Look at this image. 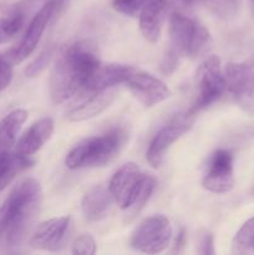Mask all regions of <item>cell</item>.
Returning <instances> with one entry per match:
<instances>
[{"label": "cell", "instance_id": "1", "mask_svg": "<svg viewBox=\"0 0 254 255\" xmlns=\"http://www.w3.org/2000/svg\"><path fill=\"white\" fill-rule=\"evenodd\" d=\"M95 45L80 40L62 47L56 56L50 75V97L55 104H62L85 89L87 80L100 64Z\"/></svg>", "mask_w": 254, "mask_h": 255}, {"label": "cell", "instance_id": "2", "mask_svg": "<svg viewBox=\"0 0 254 255\" xmlns=\"http://www.w3.org/2000/svg\"><path fill=\"white\" fill-rule=\"evenodd\" d=\"M41 199V187L34 178H26L14 187L0 206V236L6 234L7 243L16 246L25 237Z\"/></svg>", "mask_w": 254, "mask_h": 255}, {"label": "cell", "instance_id": "3", "mask_svg": "<svg viewBox=\"0 0 254 255\" xmlns=\"http://www.w3.org/2000/svg\"><path fill=\"white\" fill-rule=\"evenodd\" d=\"M126 138V132L122 128H114L101 136L87 137L67 153L65 163L70 169L106 166L120 153Z\"/></svg>", "mask_w": 254, "mask_h": 255}, {"label": "cell", "instance_id": "4", "mask_svg": "<svg viewBox=\"0 0 254 255\" xmlns=\"http://www.w3.org/2000/svg\"><path fill=\"white\" fill-rule=\"evenodd\" d=\"M169 47L181 57H197L208 54L213 45L209 30L198 20L173 12L169 17Z\"/></svg>", "mask_w": 254, "mask_h": 255}, {"label": "cell", "instance_id": "5", "mask_svg": "<svg viewBox=\"0 0 254 255\" xmlns=\"http://www.w3.org/2000/svg\"><path fill=\"white\" fill-rule=\"evenodd\" d=\"M196 86V99L189 111L187 112L191 116H196L202 110L218 101L227 90L226 77L219 57L211 56L199 65L197 70Z\"/></svg>", "mask_w": 254, "mask_h": 255}, {"label": "cell", "instance_id": "6", "mask_svg": "<svg viewBox=\"0 0 254 255\" xmlns=\"http://www.w3.org/2000/svg\"><path fill=\"white\" fill-rule=\"evenodd\" d=\"M172 238V224L164 216H152L144 219L132 234L131 246L146 254H157L167 248Z\"/></svg>", "mask_w": 254, "mask_h": 255}, {"label": "cell", "instance_id": "7", "mask_svg": "<svg viewBox=\"0 0 254 255\" xmlns=\"http://www.w3.org/2000/svg\"><path fill=\"white\" fill-rule=\"evenodd\" d=\"M227 91L237 104L254 114V57L243 62H231L223 70Z\"/></svg>", "mask_w": 254, "mask_h": 255}, {"label": "cell", "instance_id": "8", "mask_svg": "<svg viewBox=\"0 0 254 255\" xmlns=\"http://www.w3.org/2000/svg\"><path fill=\"white\" fill-rule=\"evenodd\" d=\"M192 125H193V116L186 114L178 115L168 125L162 127L153 137L147 149L146 157L149 166L158 168L163 162L169 147L178 141L184 133H187L192 128Z\"/></svg>", "mask_w": 254, "mask_h": 255}, {"label": "cell", "instance_id": "9", "mask_svg": "<svg viewBox=\"0 0 254 255\" xmlns=\"http://www.w3.org/2000/svg\"><path fill=\"white\" fill-rule=\"evenodd\" d=\"M234 158L227 149H217L208 162L203 187L212 193H227L234 187Z\"/></svg>", "mask_w": 254, "mask_h": 255}, {"label": "cell", "instance_id": "10", "mask_svg": "<svg viewBox=\"0 0 254 255\" xmlns=\"http://www.w3.org/2000/svg\"><path fill=\"white\" fill-rule=\"evenodd\" d=\"M126 86L134 99L144 107H152L166 101L172 95L169 87L162 80L148 72L136 69L126 81Z\"/></svg>", "mask_w": 254, "mask_h": 255}, {"label": "cell", "instance_id": "11", "mask_svg": "<svg viewBox=\"0 0 254 255\" xmlns=\"http://www.w3.org/2000/svg\"><path fill=\"white\" fill-rule=\"evenodd\" d=\"M57 5H59V2L49 0V1L35 14V16L32 17L31 21H30L29 26H27L26 31H25L24 37H22V40L20 41V44L17 45L16 49L12 51L9 60H11L15 64H19V62L27 59V57L34 52L37 44H39L40 39H41L42 34H44L45 29H46L47 24H49V21L51 20V17L54 16L55 11H56Z\"/></svg>", "mask_w": 254, "mask_h": 255}, {"label": "cell", "instance_id": "12", "mask_svg": "<svg viewBox=\"0 0 254 255\" xmlns=\"http://www.w3.org/2000/svg\"><path fill=\"white\" fill-rule=\"evenodd\" d=\"M143 176L141 169L133 162L124 164L115 172L109 183V191L120 208L126 211L131 206Z\"/></svg>", "mask_w": 254, "mask_h": 255}, {"label": "cell", "instance_id": "13", "mask_svg": "<svg viewBox=\"0 0 254 255\" xmlns=\"http://www.w3.org/2000/svg\"><path fill=\"white\" fill-rule=\"evenodd\" d=\"M71 218L69 216L55 217L37 226L30 239V246L39 251L57 252L65 246L69 236Z\"/></svg>", "mask_w": 254, "mask_h": 255}, {"label": "cell", "instance_id": "14", "mask_svg": "<svg viewBox=\"0 0 254 255\" xmlns=\"http://www.w3.org/2000/svg\"><path fill=\"white\" fill-rule=\"evenodd\" d=\"M136 67L125 64H102L100 62L90 79L85 85L87 91H101V90L112 89L120 84H126L128 77L133 74Z\"/></svg>", "mask_w": 254, "mask_h": 255}, {"label": "cell", "instance_id": "15", "mask_svg": "<svg viewBox=\"0 0 254 255\" xmlns=\"http://www.w3.org/2000/svg\"><path fill=\"white\" fill-rule=\"evenodd\" d=\"M168 2L167 0H147L142 9L139 19V30L144 39L151 44L158 42L162 27L167 16Z\"/></svg>", "mask_w": 254, "mask_h": 255}, {"label": "cell", "instance_id": "16", "mask_svg": "<svg viewBox=\"0 0 254 255\" xmlns=\"http://www.w3.org/2000/svg\"><path fill=\"white\" fill-rule=\"evenodd\" d=\"M95 94L86 101L81 102L79 106L74 107L67 114V119L72 122L86 121V120L94 119L100 114L109 109L112 102L116 100L117 92L115 87L112 89L101 90V91H94Z\"/></svg>", "mask_w": 254, "mask_h": 255}, {"label": "cell", "instance_id": "17", "mask_svg": "<svg viewBox=\"0 0 254 255\" xmlns=\"http://www.w3.org/2000/svg\"><path fill=\"white\" fill-rule=\"evenodd\" d=\"M54 133V121L50 117L35 122L19 139L16 144V153L22 156H32L36 153Z\"/></svg>", "mask_w": 254, "mask_h": 255}, {"label": "cell", "instance_id": "18", "mask_svg": "<svg viewBox=\"0 0 254 255\" xmlns=\"http://www.w3.org/2000/svg\"><path fill=\"white\" fill-rule=\"evenodd\" d=\"M114 202L109 187L94 186L84 194L81 201V211L87 222H99L109 213Z\"/></svg>", "mask_w": 254, "mask_h": 255}, {"label": "cell", "instance_id": "19", "mask_svg": "<svg viewBox=\"0 0 254 255\" xmlns=\"http://www.w3.org/2000/svg\"><path fill=\"white\" fill-rule=\"evenodd\" d=\"M31 7V0H21L6 10L0 16V45L14 39L24 26L29 10Z\"/></svg>", "mask_w": 254, "mask_h": 255}, {"label": "cell", "instance_id": "20", "mask_svg": "<svg viewBox=\"0 0 254 255\" xmlns=\"http://www.w3.org/2000/svg\"><path fill=\"white\" fill-rule=\"evenodd\" d=\"M26 110L17 109L7 114L0 121V157L7 153L17 138L22 125L27 120Z\"/></svg>", "mask_w": 254, "mask_h": 255}, {"label": "cell", "instance_id": "21", "mask_svg": "<svg viewBox=\"0 0 254 255\" xmlns=\"http://www.w3.org/2000/svg\"><path fill=\"white\" fill-rule=\"evenodd\" d=\"M32 164L34 161L27 156L9 152L2 154L0 157V191L6 188L17 174L31 167Z\"/></svg>", "mask_w": 254, "mask_h": 255}, {"label": "cell", "instance_id": "22", "mask_svg": "<svg viewBox=\"0 0 254 255\" xmlns=\"http://www.w3.org/2000/svg\"><path fill=\"white\" fill-rule=\"evenodd\" d=\"M154 188H156V179L152 176L144 174L141 181V184H139L138 189H137V193L134 194L133 199H132L131 206L126 209L127 222L133 221L138 216L139 212L143 209V207L146 206V203L149 201L152 194H153Z\"/></svg>", "mask_w": 254, "mask_h": 255}, {"label": "cell", "instance_id": "23", "mask_svg": "<svg viewBox=\"0 0 254 255\" xmlns=\"http://www.w3.org/2000/svg\"><path fill=\"white\" fill-rule=\"evenodd\" d=\"M182 1L191 6L202 5L214 15L223 19L233 17L238 11V0H182Z\"/></svg>", "mask_w": 254, "mask_h": 255}, {"label": "cell", "instance_id": "24", "mask_svg": "<svg viewBox=\"0 0 254 255\" xmlns=\"http://www.w3.org/2000/svg\"><path fill=\"white\" fill-rule=\"evenodd\" d=\"M251 248H254V217L239 228L233 239L234 251L244 252Z\"/></svg>", "mask_w": 254, "mask_h": 255}, {"label": "cell", "instance_id": "25", "mask_svg": "<svg viewBox=\"0 0 254 255\" xmlns=\"http://www.w3.org/2000/svg\"><path fill=\"white\" fill-rule=\"evenodd\" d=\"M54 55V46H47L45 47L44 51L40 52L39 56L26 67L25 70V74H26L27 77H35L37 75L41 74L46 66L49 65L50 60H51V56Z\"/></svg>", "mask_w": 254, "mask_h": 255}, {"label": "cell", "instance_id": "26", "mask_svg": "<svg viewBox=\"0 0 254 255\" xmlns=\"http://www.w3.org/2000/svg\"><path fill=\"white\" fill-rule=\"evenodd\" d=\"M146 2L147 0H114L112 6L116 11L121 12L126 16L137 17L141 14Z\"/></svg>", "mask_w": 254, "mask_h": 255}, {"label": "cell", "instance_id": "27", "mask_svg": "<svg viewBox=\"0 0 254 255\" xmlns=\"http://www.w3.org/2000/svg\"><path fill=\"white\" fill-rule=\"evenodd\" d=\"M72 253L80 255H92L96 253V242L89 234L80 236L72 244Z\"/></svg>", "mask_w": 254, "mask_h": 255}, {"label": "cell", "instance_id": "28", "mask_svg": "<svg viewBox=\"0 0 254 255\" xmlns=\"http://www.w3.org/2000/svg\"><path fill=\"white\" fill-rule=\"evenodd\" d=\"M181 59L182 57L174 50L169 47L166 54H164V56L162 57L161 65H159V70H161L162 74L167 76V75H171L172 72H174V70L178 67L179 60Z\"/></svg>", "mask_w": 254, "mask_h": 255}, {"label": "cell", "instance_id": "29", "mask_svg": "<svg viewBox=\"0 0 254 255\" xmlns=\"http://www.w3.org/2000/svg\"><path fill=\"white\" fill-rule=\"evenodd\" d=\"M197 253L202 255H213L216 254L214 249V239L209 232H203L198 239V249Z\"/></svg>", "mask_w": 254, "mask_h": 255}, {"label": "cell", "instance_id": "30", "mask_svg": "<svg viewBox=\"0 0 254 255\" xmlns=\"http://www.w3.org/2000/svg\"><path fill=\"white\" fill-rule=\"evenodd\" d=\"M12 79V70L9 60L0 56V91L6 89Z\"/></svg>", "mask_w": 254, "mask_h": 255}, {"label": "cell", "instance_id": "31", "mask_svg": "<svg viewBox=\"0 0 254 255\" xmlns=\"http://www.w3.org/2000/svg\"><path fill=\"white\" fill-rule=\"evenodd\" d=\"M184 239H186V232L181 231V233L178 234L176 241V247H174V251L179 252V249H182L184 247Z\"/></svg>", "mask_w": 254, "mask_h": 255}, {"label": "cell", "instance_id": "32", "mask_svg": "<svg viewBox=\"0 0 254 255\" xmlns=\"http://www.w3.org/2000/svg\"><path fill=\"white\" fill-rule=\"evenodd\" d=\"M251 7H252V11L254 14V0H251Z\"/></svg>", "mask_w": 254, "mask_h": 255}, {"label": "cell", "instance_id": "33", "mask_svg": "<svg viewBox=\"0 0 254 255\" xmlns=\"http://www.w3.org/2000/svg\"><path fill=\"white\" fill-rule=\"evenodd\" d=\"M52 1H56V2H59V4H60V2L65 1V0H52Z\"/></svg>", "mask_w": 254, "mask_h": 255}]
</instances>
